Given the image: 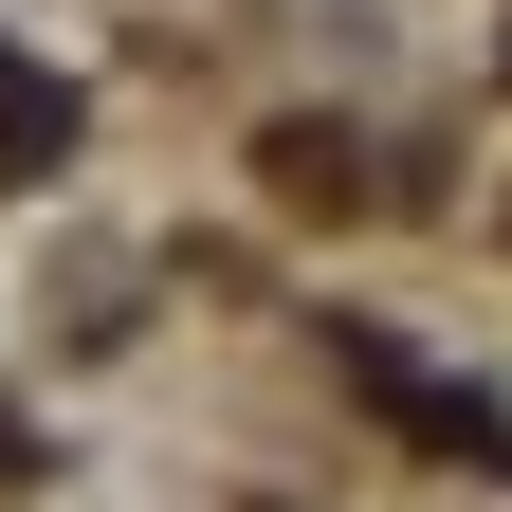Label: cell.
Here are the masks:
<instances>
[{
  "label": "cell",
  "instance_id": "cell-1",
  "mask_svg": "<svg viewBox=\"0 0 512 512\" xmlns=\"http://www.w3.org/2000/svg\"><path fill=\"white\" fill-rule=\"evenodd\" d=\"M330 348H348V384H366V403L403 421V439H439V458H494V476H512V421L476 403V384H439L403 330H330Z\"/></svg>",
  "mask_w": 512,
  "mask_h": 512
}]
</instances>
